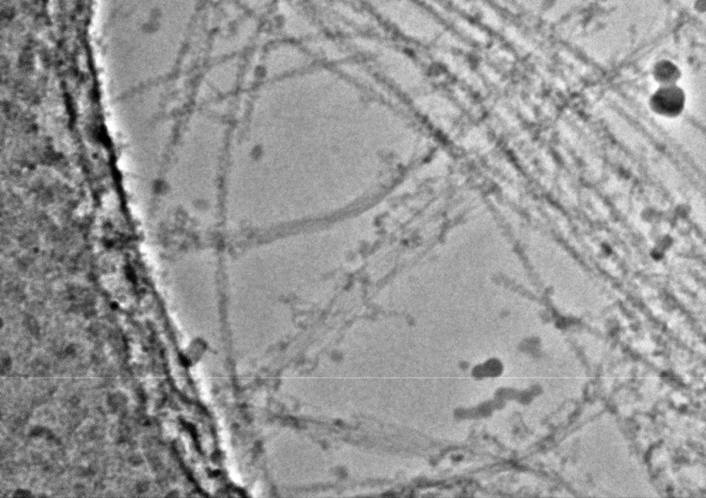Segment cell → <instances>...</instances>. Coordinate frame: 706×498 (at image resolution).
<instances>
[]
</instances>
